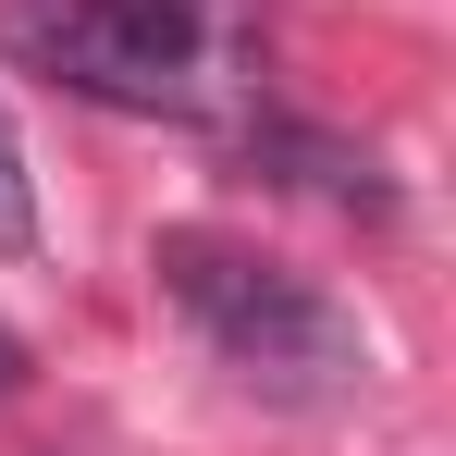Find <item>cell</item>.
Listing matches in <instances>:
<instances>
[{
	"label": "cell",
	"mask_w": 456,
	"mask_h": 456,
	"mask_svg": "<svg viewBox=\"0 0 456 456\" xmlns=\"http://www.w3.org/2000/svg\"><path fill=\"white\" fill-rule=\"evenodd\" d=\"M12 50L75 99L223 124L259 86V12L247 0H25Z\"/></svg>",
	"instance_id": "1"
},
{
	"label": "cell",
	"mask_w": 456,
	"mask_h": 456,
	"mask_svg": "<svg viewBox=\"0 0 456 456\" xmlns=\"http://www.w3.org/2000/svg\"><path fill=\"white\" fill-rule=\"evenodd\" d=\"M0 370H12V333H0Z\"/></svg>",
	"instance_id": "4"
},
{
	"label": "cell",
	"mask_w": 456,
	"mask_h": 456,
	"mask_svg": "<svg viewBox=\"0 0 456 456\" xmlns=\"http://www.w3.org/2000/svg\"><path fill=\"white\" fill-rule=\"evenodd\" d=\"M160 284H173V308L198 321V346H210L234 382H259V395H297V407H321V395H346V382L370 370V333H358L346 308L321 297L308 272L259 259V247L173 234V247H160Z\"/></svg>",
	"instance_id": "2"
},
{
	"label": "cell",
	"mask_w": 456,
	"mask_h": 456,
	"mask_svg": "<svg viewBox=\"0 0 456 456\" xmlns=\"http://www.w3.org/2000/svg\"><path fill=\"white\" fill-rule=\"evenodd\" d=\"M12 247H37V173H25L12 111H0V259H12Z\"/></svg>",
	"instance_id": "3"
}]
</instances>
